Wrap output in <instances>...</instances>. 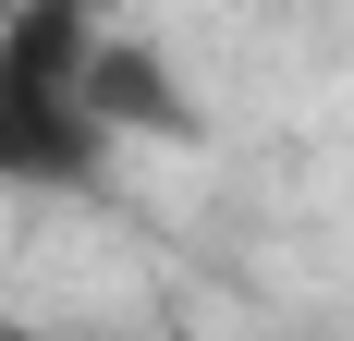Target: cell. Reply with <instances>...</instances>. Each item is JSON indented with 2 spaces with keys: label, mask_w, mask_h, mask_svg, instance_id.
I'll use <instances>...</instances> for the list:
<instances>
[{
  "label": "cell",
  "mask_w": 354,
  "mask_h": 341,
  "mask_svg": "<svg viewBox=\"0 0 354 341\" xmlns=\"http://www.w3.org/2000/svg\"><path fill=\"white\" fill-rule=\"evenodd\" d=\"M62 341H73V329H62Z\"/></svg>",
  "instance_id": "cell-3"
},
{
  "label": "cell",
  "mask_w": 354,
  "mask_h": 341,
  "mask_svg": "<svg viewBox=\"0 0 354 341\" xmlns=\"http://www.w3.org/2000/svg\"><path fill=\"white\" fill-rule=\"evenodd\" d=\"M98 0H12L0 12V195H86L110 170L98 110Z\"/></svg>",
  "instance_id": "cell-1"
},
{
  "label": "cell",
  "mask_w": 354,
  "mask_h": 341,
  "mask_svg": "<svg viewBox=\"0 0 354 341\" xmlns=\"http://www.w3.org/2000/svg\"><path fill=\"white\" fill-rule=\"evenodd\" d=\"M98 110H110V135H159V146L196 135V98L171 86L159 37H98Z\"/></svg>",
  "instance_id": "cell-2"
}]
</instances>
